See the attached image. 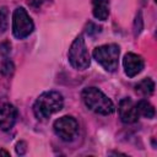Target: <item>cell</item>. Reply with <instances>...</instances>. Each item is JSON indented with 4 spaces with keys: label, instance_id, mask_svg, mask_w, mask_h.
<instances>
[{
    "label": "cell",
    "instance_id": "cell-17",
    "mask_svg": "<svg viewBox=\"0 0 157 157\" xmlns=\"http://www.w3.org/2000/svg\"><path fill=\"white\" fill-rule=\"evenodd\" d=\"M11 52V43L9 40H4L1 44H0V53L1 55L4 56H7Z\"/></svg>",
    "mask_w": 157,
    "mask_h": 157
},
{
    "label": "cell",
    "instance_id": "cell-14",
    "mask_svg": "<svg viewBox=\"0 0 157 157\" xmlns=\"http://www.w3.org/2000/svg\"><path fill=\"white\" fill-rule=\"evenodd\" d=\"M142 29H144V18H142V12L139 11L134 21V36L137 37L142 32Z\"/></svg>",
    "mask_w": 157,
    "mask_h": 157
},
{
    "label": "cell",
    "instance_id": "cell-12",
    "mask_svg": "<svg viewBox=\"0 0 157 157\" xmlns=\"http://www.w3.org/2000/svg\"><path fill=\"white\" fill-rule=\"evenodd\" d=\"M136 91L139 93H141L142 96H151L155 92V82L152 78L146 77L144 80H141L136 86H135Z\"/></svg>",
    "mask_w": 157,
    "mask_h": 157
},
{
    "label": "cell",
    "instance_id": "cell-10",
    "mask_svg": "<svg viewBox=\"0 0 157 157\" xmlns=\"http://www.w3.org/2000/svg\"><path fill=\"white\" fill-rule=\"evenodd\" d=\"M92 13L99 21H105L109 16V0H92Z\"/></svg>",
    "mask_w": 157,
    "mask_h": 157
},
{
    "label": "cell",
    "instance_id": "cell-15",
    "mask_svg": "<svg viewBox=\"0 0 157 157\" xmlns=\"http://www.w3.org/2000/svg\"><path fill=\"white\" fill-rule=\"evenodd\" d=\"M7 29V11L5 7L0 10V34Z\"/></svg>",
    "mask_w": 157,
    "mask_h": 157
},
{
    "label": "cell",
    "instance_id": "cell-4",
    "mask_svg": "<svg viewBox=\"0 0 157 157\" xmlns=\"http://www.w3.org/2000/svg\"><path fill=\"white\" fill-rule=\"evenodd\" d=\"M69 63L76 70H86L91 64L88 49L85 43L83 34H78L71 43L67 53Z\"/></svg>",
    "mask_w": 157,
    "mask_h": 157
},
{
    "label": "cell",
    "instance_id": "cell-1",
    "mask_svg": "<svg viewBox=\"0 0 157 157\" xmlns=\"http://www.w3.org/2000/svg\"><path fill=\"white\" fill-rule=\"evenodd\" d=\"M64 98L56 91H45L34 101L33 113L38 120H47L52 114L61 110Z\"/></svg>",
    "mask_w": 157,
    "mask_h": 157
},
{
    "label": "cell",
    "instance_id": "cell-8",
    "mask_svg": "<svg viewBox=\"0 0 157 157\" xmlns=\"http://www.w3.org/2000/svg\"><path fill=\"white\" fill-rule=\"evenodd\" d=\"M18 117L17 108L11 103H4L0 105V129L2 131H9L13 128Z\"/></svg>",
    "mask_w": 157,
    "mask_h": 157
},
{
    "label": "cell",
    "instance_id": "cell-6",
    "mask_svg": "<svg viewBox=\"0 0 157 157\" xmlns=\"http://www.w3.org/2000/svg\"><path fill=\"white\" fill-rule=\"evenodd\" d=\"M55 135L63 141H71L78 132V123L71 115H64L53 124Z\"/></svg>",
    "mask_w": 157,
    "mask_h": 157
},
{
    "label": "cell",
    "instance_id": "cell-20",
    "mask_svg": "<svg viewBox=\"0 0 157 157\" xmlns=\"http://www.w3.org/2000/svg\"><path fill=\"white\" fill-rule=\"evenodd\" d=\"M0 155H5V156H7L9 152H7V151H4V150H0Z\"/></svg>",
    "mask_w": 157,
    "mask_h": 157
},
{
    "label": "cell",
    "instance_id": "cell-5",
    "mask_svg": "<svg viewBox=\"0 0 157 157\" xmlns=\"http://www.w3.org/2000/svg\"><path fill=\"white\" fill-rule=\"evenodd\" d=\"M34 29V23L25 7L20 6L12 13V34L17 39L28 37Z\"/></svg>",
    "mask_w": 157,
    "mask_h": 157
},
{
    "label": "cell",
    "instance_id": "cell-11",
    "mask_svg": "<svg viewBox=\"0 0 157 157\" xmlns=\"http://www.w3.org/2000/svg\"><path fill=\"white\" fill-rule=\"evenodd\" d=\"M136 110L139 113V115L144 117V118H147V119H152L155 117V108L153 105L146 101V99H141L137 102L136 104Z\"/></svg>",
    "mask_w": 157,
    "mask_h": 157
},
{
    "label": "cell",
    "instance_id": "cell-16",
    "mask_svg": "<svg viewBox=\"0 0 157 157\" xmlns=\"http://www.w3.org/2000/svg\"><path fill=\"white\" fill-rule=\"evenodd\" d=\"M101 29H102V28H101L98 25H96V23H93V22H88L85 31H86V33H87L88 36L93 37L94 34H98V33L101 32Z\"/></svg>",
    "mask_w": 157,
    "mask_h": 157
},
{
    "label": "cell",
    "instance_id": "cell-19",
    "mask_svg": "<svg viewBox=\"0 0 157 157\" xmlns=\"http://www.w3.org/2000/svg\"><path fill=\"white\" fill-rule=\"evenodd\" d=\"M42 1H44V0H28V2H31V4H36V5H39Z\"/></svg>",
    "mask_w": 157,
    "mask_h": 157
},
{
    "label": "cell",
    "instance_id": "cell-3",
    "mask_svg": "<svg viewBox=\"0 0 157 157\" xmlns=\"http://www.w3.org/2000/svg\"><path fill=\"white\" fill-rule=\"evenodd\" d=\"M120 48L118 44H104L93 49V58L96 61L108 72H114L119 64Z\"/></svg>",
    "mask_w": 157,
    "mask_h": 157
},
{
    "label": "cell",
    "instance_id": "cell-18",
    "mask_svg": "<svg viewBox=\"0 0 157 157\" xmlns=\"http://www.w3.org/2000/svg\"><path fill=\"white\" fill-rule=\"evenodd\" d=\"M26 151H27V144L25 141H18L16 144V152H17V155L22 156V155L26 153Z\"/></svg>",
    "mask_w": 157,
    "mask_h": 157
},
{
    "label": "cell",
    "instance_id": "cell-7",
    "mask_svg": "<svg viewBox=\"0 0 157 157\" xmlns=\"http://www.w3.org/2000/svg\"><path fill=\"white\" fill-rule=\"evenodd\" d=\"M123 66H124V71L128 77H135L142 71L145 66V61L141 55L129 52L124 55Z\"/></svg>",
    "mask_w": 157,
    "mask_h": 157
},
{
    "label": "cell",
    "instance_id": "cell-9",
    "mask_svg": "<svg viewBox=\"0 0 157 157\" xmlns=\"http://www.w3.org/2000/svg\"><path fill=\"white\" fill-rule=\"evenodd\" d=\"M118 112H119L121 121L125 123V124H132V123L137 121V119H139V113L136 110V104L129 97L120 99L119 105H118Z\"/></svg>",
    "mask_w": 157,
    "mask_h": 157
},
{
    "label": "cell",
    "instance_id": "cell-13",
    "mask_svg": "<svg viewBox=\"0 0 157 157\" xmlns=\"http://www.w3.org/2000/svg\"><path fill=\"white\" fill-rule=\"evenodd\" d=\"M0 71L4 76H10L15 71V65L10 59H5L0 65Z\"/></svg>",
    "mask_w": 157,
    "mask_h": 157
},
{
    "label": "cell",
    "instance_id": "cell-2",
    "mask_svg": "<svg viewBox=\"0 0 157 157\" xmlns=\"http://www.w3.org/2000/svg\"><path fill=\"white\" fill-rule=\"evenodd\" d=\"M85 105L101 115H109L115 110L114 103L97 87H86L81 93Z\"/></svg>",
    "mask_w": 157,
    "mask_h": 157
}]
</instances>
